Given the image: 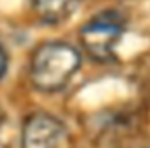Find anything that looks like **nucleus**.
Masks as SVG:
<instances>
[{
  "label": "nucleus",
  "instance_id": "4",
  "mask_svg": "<svg viewBox=\"0 0 150 148\" xmlns=\"http://www.w3.org/2000/svg\"><path fill=\"white\" fill-rule=\"evenodd\" d=\"M78 0H32L37 16L46 23H58L71 16Z\"/></svg>",
  "mask_w": 150,
  "mask_h": 148
},
{
  "label": "nucleus",
  "instance_id": "1",
  "mask_svg": "<svg viewBox=\"0 0 150 148\" xmlns=\"http://www.w3.org/2000/svg\"><path fill=\"white\" fill-rule=\"evenodd\" d=\"M81 67L80 51L60 41L41 44L30 60V81L41 92H60Z\"/></svg>",
  "mask_w": 150,
  "mask_h": 148
},
{
  "label": "nucleus",
  "instance_id": "2",
  "mask_svg": "<svg viewBox=\"0 0 150 148\" xmlns=\"http://www.w3.org/2000/svg\"><path fill=\"white\" fill-rule=\"evenodd\" d=\"M124 18L115 11H106L94 16L88 23H85L80 30L81 46L87 53L99 60L110 62L115 58V48L124 34Z\"/></svg>",
  "mask_w": 150,
  "mask_h": 148
},
{
  "label": "nucleus",
  "instance_id": "3",
  "mask_svg": "<svg viewBox=\"0 0 150 148\" xmlns=\"http://www.w3.org/2000/svg\"><path fill=\"white\" fill-rule=\"evenodd\" d=\"M67 127L53 115L35 113L25 120L21 148H67Z\"/></svg>",
  "mask_w": 150,
  "mask_h": 148
},
{
  "label": "nucleus",
  "instance_id": "5",
  "mask_svg": "<svg viewBox=\"0 0 150 148\" xmlns=\"http://www.w3.org/2000/svg\"><path fill=\"white\" fill-rule=\"evenodd\" d=\"M7 65H9V56L2 46V42H0V78L4 76V74L7 72Z\"/></svg>",
  "mask_w": 150,
  "mask_h": 148
}]
</instances>
